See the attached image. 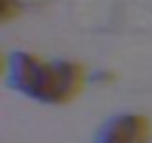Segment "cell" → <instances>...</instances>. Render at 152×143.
Returning <instances> with one entry per match:
<instances>
[{
	"label": "cell",
	"instance_id": "6da1fadb",
	"mask_svg": "<svg viewBox=\"0 0 152 143\" xmlns=\"http://www.w3.org/2000/svg\"><path fill=\"white\" fill-rule=\"evenodd\" d=\"M148 136V121L141 116H123L105 128L101 143H143Z\"/></svg>",
	"mask_w": 152,
	"mask_h": 143
}]
</instances>
